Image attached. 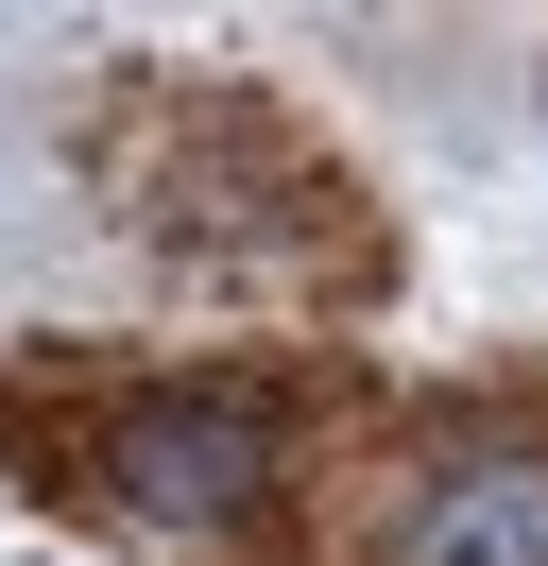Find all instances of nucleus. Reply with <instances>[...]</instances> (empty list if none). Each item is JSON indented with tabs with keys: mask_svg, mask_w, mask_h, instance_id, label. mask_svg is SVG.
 Wrapping results in <instances>:
<instances>
[{
	"mask_svg": "<svg viewBox=\"0 0 548 566\" xmlns=\"http://www.w3.org/2000/svg\"><path fill=\"white\" fill-rule=\"evenodd\" d=\"M103 172L137 189L120 207L137 241L240 258V275H292V241L342 207V172L274 104H240V86H120V104H103Z\"/></svg>",
	"mask_w": 548,
	"mask_h": 566,
	"instance_id": "nucleus-1",
	"label": "nucleus"
},
{
	"mask_svg": "<svg viewBox=\"0 0 548 566\" xmlns=\"http://www.w3.org/2000/svg\"><path fill=\"white\" fill-rule=\"evenodd\" d=\"M377 566H548V463H445Z\"/></svg>",
	"mask_w": 548,
	"mask_h": 566,
	"instance_id": "nucleus-3",
	"label": "nucleus"
},
{
	"mask_svg": "<svg viewBox=\"0 0 548 566\" xmlns=\"http://www.w3.org/2000/svg\"><path fill=\"white\" fill-rule=\"evenodd\" d=\"M274 481H292V429H274L257 378H171V395H120L103 412V497L155 549H205V532L274 515Z\"/></svg>",
	"mask_w": 548,
	"mask_h": 566,
	"instance_id": "nucleus-2",
	"label": "nucleus"
}]
</instances>
